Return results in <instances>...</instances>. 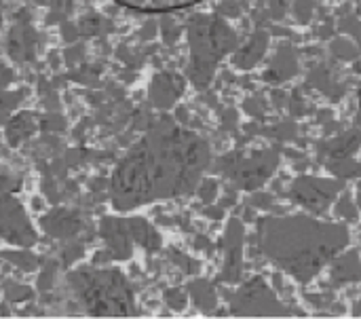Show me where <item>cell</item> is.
Returning a JSON list of instances; mask_svg holds the SVG:
<instances>
[{
  "mask_svg": "<svg viewBox=\"0 0 361 319\" xmlns=\"http://www.w3.org/2000/svg\"><path fill=\"white\" fill-rule=\"evenodd\" d=\"M0 235L6 241L19 246H30L36 239L19 201L13 199L6 180H0Z\"/></svg>",
  "mask_w": 361,
  "mask_h": 319,
  "instance_id": "3",
  "label": "cell"
},
{
  "mask_svg": "<svg viewBox=\"0 0 361 319\" xmlns=\"http://www.w3.org/2000/svg\"><path fill=\"white\" fill-rule=\"evenodd\" d=\"M116 4L137 11V13H173V11H184L195 4H201L205 0H114Z\"/></svg>",
  "mask_w": 361,
  "mask_h": 319,
  "instance_id": "4",
  "label": "cell"
},
{
  "mask_svg": "<svg viewBox=\"0 0 361 319\" xmlns=\"http://www.w3.org/2000/svg\"><path fill=\"white\" fill-rule=\"evenodd\" d=\"M209 163L207 144L182 127H157L116 165L110 182L112 205L129 212L184 195L197 186Z\"/></svg>",
  "mask_w": 361,
  "mask_h": 319,
  "instance_id": "1",
  "label": "cell"
},
{
  "mask_svg": "<svg viewBox=\"0 0 361 319\" xmlns=\"http://www.w3.org/2000/svg\"><path fill=\"white\" fill-rule=\"evenodd\" d=\"M70 284L78 303L91 315H129L133 296L121 271H76Z\"/></svg>",
  "mask_w": 361,
  "mask_h": 319,
  "instance_id": "2",
  "label": "cell"
}]
</instances>
